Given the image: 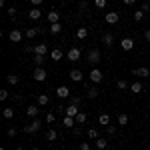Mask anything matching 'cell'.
I'll return each instance as SVG.
<instances>
[{"label": "cell", "mask_w": 150, "mask_h": 150, "mask_svg": "<svg viewBox=\"0 0 150 150\" xmlns=\"http://www.w3.org/2000/svg\"><path fill=\"white\" fill-rule=\"evenodd\" d=\"M40 128H42V120H40V118H34L30 124L24 126V132H26V134H34V132L40 130Z\"/></svg>", "instance_id": "cell-1"}, {"label": "cell", "mask_w": 150, "mask_h": 150, "mask_svg": "<svg viewBox=\"0 0 150 150\" xmlns=\"http://www.w3.org/2000/svg\"><path fill=\"white\" fill-rule=\"evenodd\" d=\"M32 76H34L36 82H44V80L48 78V74H46V70H44V66H36L34 72H32Z\"/></svg>", "instance_id": "cell-2"}, {"label": "cell", "mask_w": 150, "mask_h": 150, "mask_svg": "<svg viewBox=\"0 0 150 150\" xmlns=\"http://www.w3.org/2000/svg\"><path fill=\"white\" fill-rule=\"evenodd\" d=\"M80 56H82V52H80V48H70L68 52H66V58H68L70 62H76V60H80Z\"/></svg>", "instance_id": "cell-3"}, {"label": "cell", "mask_w": 150, "mask_h": 150, "mask_svg": "<svg viewBox=\"0 0 150 150\" xmlns=\"http://www.w3.org/2000/svg\"><path fill=\"white\" fill-rule=\"evenodd\" d=\"M8 38H10V42H14V44H18L20 40L24 38V34L18 30V28H12L10 32H8Z\"/></svg>", "instance_id": "cell-4"}, {"label": "cell", "mask_w": 150, "mask_h": 150, "mask_svg": "<svg viewBox=\"0 0 150 150\" xmlns=\"http://www.w3.org/2000/svg\"><path fill=\"white\" fill-rule=\"evenodd\" d=\"M26 114L30 116V118H38V114H40V106H38V104H30V106L26 108Z\"/></svg>", "instance_id": "cell-5"}, {"label": "cell", "mask_w": 150, "mask_h": 150, "mask_svg": "<svg viewBox=\"0 0 150 150\" xmlns=\"http://www.w3.org/2000/svg\"><path fill=\"white\" fill-rule=\"evenodd\" d=\"M28 18H30V20H40V18H42V10H40L38 6L30 8V10H28Z\"/></svg>", "instance_id": "cell-6"}, {"label": "cell", "mask_w": 150, "mask_h": 150, "mask_svg": "<svg viewBox=\"0 0 150 150\" xmlns=\"http://www.w3.org/2000/svg\"><path fill=\"white\" fill-rule=\"evenodd\" d=\"M88 62H90V64H98V62H100V52H98L96 48H92V50L88 52Z\"/></svg>", "instance_id": "cell-7"}, {"label": "cell", "mask_w": 150, "mask_h": 150, "mask_svg": "<svg viewBox=\"0 0 150 150\" xmlns=\"http://www.w3.org/2000/svg\"><path fill=\"white\" fill-rule=\"evenodd\" d=\"M132 74H134V76H140V78H146V76H150V68L140 66V68H134V70H132Z\"/></svg>", "instance_id": "cell-8"}, {"label": "cell", "mask_w": 150, "mask_h": 150, "mask_svg": "<svg viewBox=\"0 0 150 150\" xmlns=\"http://www.w3.org/2000/svg\"><path fill=\"white\" fill-rule=\"evenodd\" d=\"M102 78H104V76H102V72H100L98 68H92V70H90V80H92L94 84L102 82Z\"/></svg>", "instance_id": "cell-9"}, {"label": "cell", "mask_w": 150, "mask_h": 150, "mask_svg": "<svg viewBox=\"0 0 150 150\" xmlns=\"http://www.w3.org/2000/svg\"><path fill=\"white\" fill-rule=\"evenodd\" d=\"M78 112H80V110H78V106H76V104H70V106L64 108V116H72V118H76Z\"/></svg>", "instance_id": "cell-10"}, {"label": "cell", "mask_w": 150, "mask_h": 150, "mask_svg": "<svg viewBox=\"0 0 150 150\" xmlns=\"http://www.w3.org/2000/svg\"><path fill=\"white\" fill-rule=\"evenodd\" d=\"M56 96H58V98H70L72 94H70L68 86H58V88H56Z\"/></svg>", "instance_id": "cell-11"}, {"label": "cell", "mask_w": 150, "mask_h": 150, "mask_svg": "<svg viewBox=\"0 0 150 150\" xmlns=\"http://www.w3.org/2000/svg\"><path fill=\"white\" fill-rule=\"evenodd\" d=\"M104 20H106L108 24H116L118 20H120V16H118V12H106Z\"/></svg>", "instance_id": "cell-12"}, {"label": "cell", "mask_w": 150, "mask_h": 150, "mask_svg": "<svg viewBox=\"0 0 150 150\" xmlns=\"http://www.w3.org/2000/svg\"><path fill=\"white\" fill-rule=\"evenodd\" d=\"M120 46H122V50H132V48H134V40H132V38H122V40H120Z\"/></svg>", "instance_id": "cell-13"}, {"label": "cell", "mask_w": 150, "mask_h": 150, "mask_svg": "<svg viewBox=\"0 0 150 150\" xmlns=\"http://www.w3.org/2000/svg\"><path fill=\"white\" fill-rule=\"evenodd\" d=\"M46 18H48V22H50V24L60 22V12H58V10H50V12H48V16H46Z\"/></svg>", "instance_id": "cell-14"}, {"label": "cell", "mask_w": 150, "mask_h": 150, "mask_svg": "<svg viewBox=\"0 0 150 150\" xmlns=\"http://www.w3.org/2000/svg\"><path fill=\"white\" fill-rule=\"evenodd\" d=\"M40 32H42V28H26L24 36H26V38H36Z\"/></svg>", "instance_id": "cell-15"}, {"label": "cell", "mask_w": 150, "mask_h": 150, "mask_svg": "<svg viewBox=\"0 0 150 150\" xmlns=\"http://www.w3.org/2000/svg\"><path fill=\"white\" fill-rule=\"evenodd\" d=\"M70 80H72V82H80V80H82V72H80L78 68L70 70Z\"/></svg>", "instance_id": "cell-16"}, {"label": "cell", "mask_w": 150, "mask_h": 150, "mask_svg": "<svg viewBox=\"0 0 150 150\" xmlns=\"http://www.w3.org/2000/svg\"><path fill=\"white\" fill-rule=\"evenodd\" d=\"M76 40H86V36H88V28H76Z\"/></svg>", "instance_id": "cell-17"}, {"label": "cell", "mask_w": 150, "mask_h": 150, "mask_svg": "<svg viewBox=\"0 0 150 150\" xmlns=\"http://www.w3.org/2000/svg\"><path fill=\"white\" fill-rule=\"evenodd\" d=\"M98 94H100V90H98L96 86H86V96H88V98H96Z\"/></svg>", "instance_id": "cell-18"}, {"label": "cell", "mask_w": 150, "mask_h": 150, "mask_svg": "<svg viewBox=\"0 0 150 150\" xmlns=\"http://www.w3.org/2000/svg\"><path fill=\"white\" fill-rule=\"evenodd\" d=\"M130 90H132L134 94H140L142 90H144V86H142V82L136 80V82H132V84H130Z\"/></svg>", "instance_id": "cell-19"}, {"label": "cell", "mask_w": 150, "mask_h": 150, "mask_svg": "<svg viewBox=\"0 0 150 150\" xmlns=\"http://www.w3.org/2000/svg\"><path fill=\"white\" fill-rule=\"evenodd\" d=\"M36 102H38V106H46V104L50 102V96H48V94H38Z\"/></svg>", "instance_id": "cell-20"}, {"label": "cell", "mask_w": 150, "mask_h": 150, "mask_svg": "<svg viewBox=\"0 0 150 150\" xmlns=\"http://www.w3.org/2000/svg\"><path fill=\"white\" fill-rule=\"evenodd\" d=\"M46 52H48L46 44H36V46H34V54H42V56H46Z\"/></svg>", "instance_id": "cell-21"}, {"label": "cell", "mask_w": 150, "mask_h": 150, "mask_svg": "<svg viewBox=\"0 0 150 150\" xmlns=\"http://www.w3.org/2000/svg\"><path fill=\"white\" fill-rule=\"evenodd\" d=\"M96 148H98V150H106V148H108V140L102 138V136L96 138Z\"/></svg>", "instance_id": "cell-22"}, {"label": "cell", "mask_w": 150, "mask_h": 150, "mask_svg": "<svg viewBox=\"0 0 150 150\" xmlns=\"http://www.w3.org/2000/svg\"><path fill=\"white\" fill-rule=\"evenodd\" d=\"M48 30H50V34H60L62 32V26H60V22H54L48 26Z\"/></svg>", "instance_id": "cell-23"}, {"label": "cell", "mask_w": 150, "mask_h": 150, "mask_svg": "<svg viewBox=\"0 0 150 150\" xmlns=\"http://www.w3.org/2000/svg\"><path fill=\"white\" fill-rule=\"evenodd\" d=\"M62 124H64L66 128H74V124H76V118H72V116H64Z\"/></svg>", "instance_id": "cell-24"}, {"label": "cell", "mask_w": 150, "mask_h": 150, "mask_svg": "<svg viewBox=\"0 0 150 150\" xmlns=\"http://www.w3.org/2000/svg\"><path fill=\"white\" fill-rule=\"evenodd\" d=\"M62 56H64V54H62V50H60V48H54V50H52V52H50V58H52V60H62Z\"/></svg>", "instance_id": "cell-25"}, {"label": "cell", "mask_w": 150, "mask_h": 150, "mask_svg": "<svg viewBox=\"0 0 150 150\" xmlns=\"http://www.w3.org/2000/svg\"><path fill=\"white\" fill-rule=\"evenodd\" d=\"M102 42L106 44V46H112V44H114V36L110 34V32H106V34L102 36Z\"/></svg>", "instance_id": "cell-26"}, {"label": "cell", "mask_w": 150, "mask_h": 150, "mask_svg": "<svg viewBox=\"0 0 150 150\" xmlns=\"http://www.w3.org/2000/svg\"><path fill=\"white\" fill-rule=\"evenodd\" d=\"M98 122H100L102 126H108V124H110V114H100L98 116Z\"/></svg>", "instance_id": "cell-27"}, {"label": "cell", "mask_w": 150, "mask_h": 150, "mask_svg": "<svg viewBox=\"0 0 150 150\" xmlns=\"http://www.w3.org/2000/svg\"><path fill=\"white\" fill-rule=\"evenodd\" d=\"M18 80H20V78H18L16 74H8V76H6V82L12 84V86H14V84H18Z\"/></svg>", "instance_id": "cell-28"}, {"label": "cell", "mask_w": 150, "mask_h": 150, "mask_svg": "<svg viewBox=\"0 0 150 150\" xmlns=\"http://www.w3.org/2000/svg\"><path fill=\"white\" fill-rule=\"evenodd\" d=\"M2 116H4L6 120H10L12 116H14V108H4V110H2Z\"/></svg>", "instance_id": "cell-29"}, {"label": "cell", "mask_w": 150, "mask_h": 150, "mask_svg": "<svg viewBox=\"0 0 150 150\" xmlns=\"http://www.w3.org/2000/svg\"><path fill=\"white\" fill-rule=\"evenodd\" d=\"M86 118H88L86 112H78V114H76V124H84V122H86Z\"/></svg>", "instance_id": "cell-30"}, {"label": "cell", "mask_w": 150, "mask_h": 150, "mask_svg": "<svg viewBox=\"0 0 150 150\" xmlns=\"http://www.w3.org/2000/svg\"><path fill=\"white\" fill-rule=\"evenodd\" d=\"M56 138H58L56 130H48V132H46V140H48V142H52V140H56Z\"/></svg>", "instance_id": "cell-31"}, {"label": "cell", "mask_w": 150, "mask_h": 150, "mask_svg": "<svg viewBox=\"0 0 150 150\" xmlns=\"http://www.w3.org/2000/svg\"><path fill=\"white\" fill-rule=\"evenodd\" d=\"M88 138H90V140L100 138V134H98V130H96V128H90V130H88Z\"/></svg>", "instance_id": "cell-32"}, {"label": "cell", "mask_w": 150, "mask_h": 150, "mask_svg": "<svg viewBox=\"0 0 150 150\" xmlns=\"http://www.w3.org/2000/svg\"><path fill=\"white\" fill-rule=\"evenodd\" d=\"M34 64L36 66H44V56L42 54H34Z\"/></svg>", "instance_id": "cell-33"}, {"label": "cell", "mask_w": 150, "mask_h": 150, "mask_svg": "<svg viewBox=\"0 0 150 150\" xmlns=\"http://www.w3.org/2000/svg\"><path fill=\"white\" fill-rule=\"evenodd\" d=\"M118 124H120V126H126L128 124V116L126 114H118Z\"/></svg>", "instance_id": "cell-34"}, {"label": "cell", "mask_w": 150, "mask_h": 150, "mask_svg": "<svg viewBox=\"0 0 150 150\" xmlns=\"http://www.w3.org/2000/svg\"><path fill=\"white\" fill-rule=\"evenodd\" d=\"M94 6L102 10V8H106V0H94Z\"/></svg>", "instance_id": "cell-35"}, {"label": "cell", "mask_w": 150, "mask_h": 150, "mask_svg": "<svg viewBox=\"0 0 150 150\" xmlns=\"http://www.w3.org/2000/svg\"><path fill=\"white\" fill-rule=\"evenodd\" d=\"M70 104H76V106H80V96H78V94H76V96L72 94V96H70Z\"/></svg>", "instance_id": "cell-36"}, {"label": "cell", "mask_w": 150, "mask_h": 150, "mask_svg": "<svg viewBox=\"0 0 150 150\" xmlns=\"http://www.w3.org/2000/svg\"><path fill=\"white\" fill-rule=\"evenodd\" d=\"M116 86H118L120 90H126V88H128V82L126 80H118V82H116Z\"/></svg>", "instance_id": "cell-37"}, {"label": "cell", "mask_w": 150, "mask_h": 150, "mask_svg": "<svg viewBox=\"0 0 150 150\" xmlns=\"http://www.w3.org/2000/svg\"><path fill=\"white\" fill-rule=\"evenodd\" d=\"M142 18H144V12H142V10H136V12H134V20H136V22H140Z\"/></svg>", "instance_id": "cell-38"}, {"label": "cell", "mask_w": 150, "mask_h": 150, "mask_svg": "<svg viewBox=\"0 0 150 150\" xmlns=\"http://www.w3.org/2000/svg\"><path fill=\"white\" fill-rule=\"evenodd\" d=\"M140 10H142V12H148V10H150V2H142Z\"/></svg>", "instance_id": "cell-39"}, {"label": "cell", "mask_w": 150, "mask_h": 150, "mask_svg": "<svg viewBox=\"0 0 150 150\" xmlns=\"http://www.w3.org/2000/svg\"><path fill=\"white\" fill-rule=\"evenodd\" d=\"M54 120H56V116L52 114V112H50V114H46V122H48V124H52Z\"/></svg>", "instance_id": "cell-40"}, {"label": "cell", "mask_w": 150, "mask_h": 150, "mask_svg": "<svg viewBox=\"0 0 150 150\" xmlns=\"http://www.w3.org/2000/svg\"><path fill=\"white\" fill-rule=\"evenodd\" d=\"M70 130H72V134H74V136H80V134H82V130H80V128H78V126L70 128Z\"/></svg>", "instance_id": "cell-41"}, {"label": "cell", "mask_w": 150, "mask_h": 150, "mask_svg": "<svg viewBox=\"0 0 150 150\" xmlns=\"http://www.w3.org/2000/svg\"><path fill=\"white\" fill-rule=\"evenodd\" d=\"M16 132H18V130H16V128L12 126V128H8V132H6V134H8V136L12 138V136H16Z\"/></svg>", "instance_id": "cell-42"}, {"label": "cell", "mask_w": 150, "mask_h": 150, "mask_svg": "<svg viewBox=\"0 0 150 150\" xmlns=\"http://www.w3.org/2000/svg\"><path fill=\"white\" fill-rule=\"evenodd\" d=\"M106 132H108V134H114V132H116V126L108 124V126H106Z\"/></svg>", "instance_id": "cell-43"}, {"label": "cell", "mask_w": 150, "mask_h": 150, "mask_svg": "<svg viewBox=\"0 0 150 150\" xmlns=\"http://www.w3.org/2000/svg\"><path fill=\"white\" fill-rule=\"evenodd\" d=\"M8 16H10V18H14V16H16V8H14V6H10V8H8Z\"/></svg>", "instance_id": "cell-44"}, {"label": "cell", "mask_w": 150, "mask_h": 150, "mask_svg": "<svg viewBox=\"0 0 150 150\" xmlns=\"http://www.w3.org/2000/svg\"><path fill=\"white\" fill-rule=\"evenodd\" d=\"M8 98V90H0V100H6Z\"/></svg>", "instance_id": "cell-45"}, {"label": "cell", "mask_w": 150, "mask_h": 150, "mask_svg": "<svg viewBox=\"0 0 150 150\" xmlns=\"http://www.w3.org/2000/svg\"><path fill=\"white\" fill-rule=\"evenodd\" d=\"M80 150H90V144L88 142H80Z\"/></svg>", "instance_id": "cell-46"}, {"label": "cell", "mask_w": 150, "mask_h": 150, "mask_svg": "<svg viewBox=\"0 0 150 150\" xmlns=\"http://www.w3.org/2000/svg\"><path fill=\"white\" fill-rule=\"evenodd\" d=\"M144 40L150 42V28H148V30H144Z\"/></svg>", "instance_id": "cell-47"}, {"label": "cell", "mask_w": 150, "mask_h": 150, "mask_svg": "<svg viewBox=\"0 0 150 150\" xmlns=\"http://www.w3.org/2000/svg\"><path fill=\"white\" fill-rule=\"evenodd\" d=\"M30 2H32V6H40V4H42L44 0H30Z\"/></svg>", "instance_id": "cell-48"}, {"label": "cell", "mask_w": 150, "mask_h": 150, "mask_svg": "<svg viewBox=\"0 0 150 150\" xmlns=\"http://www.w3.org/2000/svg\"><path fill=\"white\" fill-rule=\"evenodd\" d=\"M134 2H136V0H124V4H126V6H132Z\"/></svg>", "instance_id": "cell-49"}, {"label": "cell", "mask_w": 150, "mask_h": 150, "mask_svg": "<svg viewBox=\"0 0 150 150\" xmlns=\"http://www.w3.org/2000/svg\"><path fill=\"white\" fill-rule=\"evenodd\" d=\"M16 150H24V148H22V146H18V148H16Z\"/></svg>", "instance_id": "cell-50"}]
</instances>
